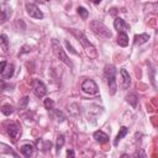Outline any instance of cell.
Instances as JSON below:
<instances>
[{
  "mask_svg": "<svg viewBox=\"0 0 158 158\" xmlns=\"http://www.w3.org/2000/svg\"><path fill=\"white\" fill-rule=\"evenodd\" d=\"M78 40H79V42L81 43V46L84 47V49L86 51V53L89 54V57H91V58H95L96 56H98V53H96V49H95V47L89 42V40L86 38V36L84 35V32L83 31H80V30H75V28H70L69 30Z\"/></svg>",
  "mask_w": 158,
  "mask_h": 158,
  "instance_id": "1",
  "label": "cell"
},
{
  "mask_svg": "<svg viewBox=\"0 0 158 158\" xmlns=\"http://www.w3.org/2000/svg\"><path fill=\"white\" fill-rule=\"evenodd\" d=\"M104 75L106 78V81H107V85H109V90H110V94L114 95L117 90V84H116V69L114 65L111 64H107L104 69Z\"/></svg>",
  "mask_w": 158,
  "mask_h": 158,
  "instance_id": "2",
  "label": "cell"
},
{
  "mask_svg": "<svg viewBox=\"0 0 158 158\" xmlns=\"http://www.w3.org/2000/svg\"><path fill=\"white\" fill-rule=\"evenodd\" d=\"M89 27L90 30L99 37H102V38H110L111 37V32L110 30L99 20H93L90 23H89Z\"/></svg>",
  "mask_w": 158,
  "mask_h": 158,
  "instance_id": "3",
  "label": "cell"
},
{
  "mask_svg": "<svg viewBox=\"0 0 158 158\" xmlns=\"http://www.w3.org/2000/svg\"><path fill=\"white\" fill-rule=\"evenodd\" d=\"M52 48H53V52L56 53V56L59 58V60H62L64 64H67L72 69L73 68V63H72V60L69 59V57L67 56V53L64 52V49L62 48L60 43L57 40H52Z\"/></svg>",
  "mask_w": 158,
  "mask_h": 158,
  "instance_id": "4",
  "label": "cell"
},
{
  "mask_svg": "<svg viewBox=\"0 0 158 158\" xmlns=\"http://www.w3.org/2000/svg\"><path fill=\"white\" fill-rule=\"evenodd\" d=\"M81 90L89 95H95L98 94L99 89H98V85L93 80V79H85L81 84Z\"/></svg>",
  "mask_w": 158,
  "mask_h": 158,
  "instance_id": "5",
  "label": "cell"
},
{
  "mask_svg": "<svg viewBox=\"0 0 158 158\" xmlns=\"http://www.w3.org/2000/svg\"><path fill=\"white\" fill-rule=\"evenodd\" d=\"M32 88H33V93H35L36 96H38V98H43V96L47 94V88H46V85L43 84V81L40 80V79H33V81H32Z\"/></svg>",
  "mask_w": 158,
  "mask_h": 158,
  "instance_id": "6",
  "label": "cell"
},
{
  "mask_svg": "<svg viewBox=\"0 0 158 158\" xmlns=\"http://www.w3.org/2000/svg\"><path fill=\"white\" fill-rule=\"evenodd\" d=\"M7 135L10 136V138H12L14 141H16L20 135H21V128H20V125L17 122H10L7 125Z\"/></svg>",
  "mask_w": 158,
  "mask_h": 158,
  "instance_id": "7",
  "label": "cell"
},
{
  "mask_svg": "<svg viewBox=\"0 0 158 158\" xmlns=\"http://www.w3.org/2000/svg\"><path fill=\"white\" fill-rule=\"evenodd\" d=\"M26 10H27V14L33 17V19H42L43 17V14L42 11L38 9V6L33 2H26Z\"/></svg>",
  "mask_w": 158,
  "mask_h": 158,
  "instance_id": "8",
  "label": "cell"
},
{
  "mask_svg": "<svg viewBox=\"0 0 158 158\" xmlns=\"http://www.w3.org/2000/svg\"><path fill=\"white\" fill-rule=\"evenodd\" d=\"M114 27H115V30H117V32L120 33V32H125L126 33V31H128L130 30V26L125 22V20H122L121 17H116L115 20H114Z\"/></svg>",
  "mask_w": 158,
  "mask_h": 158,
  "instance_id": "9",
  "label": "cell"
},
{
  "mask_svg": "<svg viewBox=\"0 0 158 158\" xmlns=\"http://www.w3.org/2000/svg\"><path fill=\"white\" fill-rule=\"evenodd\" d=\"M120 75H121V86L123 89H127L130 86V83H131V78H130V74L126 69H121L120 70Z\"/></svg>",
  "mask_w": 158,
  "mask_h": 158,
  "instance_id": "10",
  "label": "cell"
},
{
  "mask_svg": "<svg viewBox=\"0 0 158 158\" xmlns=\"http://www.w3.org/2000/svg\"><path fill=\"white\" fill-rule=\"evenodd\" d=\"M93 136H94L95 141L99 142V143H106L109 141V136L102 131H95Z\"/></svg>",
  "mask_w": 158,
  "mask_h": 158,
  "instance_id": "11",
  "label": "cell"
},
{
  "mask_svg": "<svg viewBox=\"0 0 158 158\" xmlns=\"http://www.w3.org/2000/svg\"><path fill=\"white\" fill-rule=\"evenodd\" d=\"M148 40H149V35H147V33H141V35H136V36H135L133 43L139 46V44L146 43Z\"/></svg>",
  "mask_w": 158,
  "mask_h": 158,
  "instance_id": "12",
  "label": "cell"
},
{
  "mask_svg": "<svg viewBox=\"0 0 158 158\" xmlns=\"http://www.w3.org/2000/svg\"><path fill=\"white\" fill-rule=\"evenodd\" d=\"M0 152L1 153H7V154H11V156H14L15 158H19V156H17V153L10 147V146H7V144H5V143H0Z\"/></svg>",
  "mask_w": 158,
  "mask_h": 158,
  "instance_id": "13",
  "label": "cell"
},
{
  "mask_svg": "<svg viewBox=\"0 0 158 158\" xmlns=\"http://www.w3.org/2000/svg\"><path fill=\"white\" fill-rule=\"evenodd\" d=\"M117 43L121 47H126L128 44V35L125 33V32H120L118 36H117Z\"/></svg>",
  "mask_w": 158,
  "mask_h": 158,
  "instance_id": "14",
  "label": "cell"
},
{
  "mask_svg": "<svg viewBox=\"0 0 158 158\" xmlns=\"http://www.w3.org/2000/svg\"><path fill=\"white\" fill-rule=\"evenodd\" d=\"M14 72H15L14 64H7L6 68H5V70L1 73V74H2V78H4V79H10V78L14 75Z\"/></svg>",
  "mask_w": 158,
  "mask_h": 158,
  "instance_id": "15",
  "label": "cell"
},
{
  "mask_svg": "<svg viewBox=\"0 0 158 158\" xmlns=\"http://www.w3.org/2000/svg\"><path fill=\"white\" fill-rule=\"evenodd\" d=\"M21 153L26 157V158H30L32 154H33V146L32 144H23L21 147Z\"/></svg>",
  "mask_w": 158,
  "mask_h": 158,
  "instance_id": "16",
  "label": "cell"
},
{
  "mask_svg": "<svg viewBox=\"0 0 158 158\" xmlns=\"http://www.w3.org/2000/svg\"><path fill=\"white\" fill-rule=\"evenodd\" d=\"M127 132H128V128L127 127H125V126H122L121 128H120V131H118V133H117V136H116V138H115V141H114V144L115 146H117V143L127 135Z\"/></svg>",
  "mask_w": 158,
  "mask_h": 158,
  "instance_id": "17",
  "label": "cell"
},
{
  "mask_svg": "<svg viewBox=\"0 0 158 158\" xmlns=\"http://www.w3.org/2000/svg\"><path fill=\"white\" fill-rule=\"evenodd\" d=\"M126 100H127V102H130L133 107H136V106H137V104H138V96H137L135 93L128 94V95L126 96Z\"/></svg>",
  "mask_w": 158,
  "mask_h": 158,
  "instance_id": "18",
  "label": "cell"
},
{
  "mask_svg": "<svg viewBox=\"0 0 158 158\" xmlns=\"http://www.w3.org/2000/svg\"><path fill=\"white\" fill-rule=\"evenodd\" d=\"M1 112L5 115V116H10L12 112H14V107L10 105V104H4L1 106Z\"/></svg>",
  "mask_w": 158,
  "mask_h": 158,
  "instance_id": "19",
  "label": "cell"
},
{
  "mask_svg": "<svg viewBox=\"0 0 158 158\" xmlns=\"http://www.w3.org/2000/svg\"><path fill=\"white\" fill-rule=\"evenodd\" d=\"M0 44H1L2 49H4V52H7V49H9V38H7L6 35H1L0 36Z\"/></svg>",
  "mask_w": 158,
  "mask_h": 158,
  "instance_id": "20",
  "label": "cell"
},
{
  "mask_svg": "<svg viewBox=\"0 0 158 158\" xmlns=\"http://www.w3.org/2000/svg\"><path fill=\"white\" fill-rule=\"evenodd\" d=\"M10 14H11L10 10H2V9H0V23L5 22L7 20V17L10 16Z\"/></svg>",
  "mask_w": 158,
  "mask_h": 158,
  "instance_id": "21",
  "label": "cell"
},
{
  "mask_svg": "<svg viewBox=\"0 0 158 158\" xmlns=\"http://www.w3.org/2000/svg\"><path fill=\"white\" fill-rule=\"evenodd\" d=\"M64 142H65L64 136H63V135H59V136L57 137V142H56V148H57V151H58V152H59V149L64 146Z\"/></svg>",
  "mask_w": 158,
  "mask_h": 158,
  "instance_id": "22",
  "label": "cell"
},
{
  "mask_svg": "<svg viewBox=\"0 0 158 158\" xmlns=\"http://www.w3.org/2000/svg\"><path fill=\"white\" fill-rule=\"evenodd\" d=\"M133 158H148V157H147V154H146L144 149H142V148H138V149L135 152V154H133Z\"/></svg>",
  "mask_w": 158,
  "mask_h": 158,
  "instance_id": "23",
  "label": "cell"
},
{
  "mask_svg": "<svg viewBox=\"0 0 158 158\" xmlns=\"http://www.w3.org/2000/svg\"><path fill=\"white\" fill-rule=\"evenodd\" d=\"M77 11H78V14L85 20L86 17H88V15H89V12H88V10L85 9V7H83V6H79L78 9H77Z\"/></svg>",
  "mask_w": 158,
  "mask_h": 158,
  "instance_id": "24",
  "label": "cell"
},
{
  "mask_svg": "<svg viewBox=\"0 0 158 158\" xmlns=\"http://www.w3.org/2000/svg\"><path fill=\"white\" fill-rule=\"evenodd\" d=\"M27 104H28V96H23V98L21 99V101L19 102V109H20V110L26 109V107H27Z\"/></svg>",
  "mask_w": 158,
  "mask_h": 158,
  "instance_id": "25",
  "label": "cell"
},
{
  "mask_svg": "<svg viewBox=\"0 0 158 158\" xmlns=\"http://www.w3.org/2000/svg\"><path fill=\"white\" fill-rule=\"evenodd\" d=\"M43 105H44V107H46L47 110H52V109H53V106H54V102H53V100H52V99L47 98V99H44Z\"/></svg>",
  "mask_w": 158,
  "mask_h": 158,
  "instance_id": "26",
  "label": "cell"
},
{
  "mask_svg": "<svg viewBox=\"0 0 158 158\" xmlns=\"http://www.w3.org/2000/svg\"><path fill=\"white\" fill-rule=\"evenodd\" d=\"M64 44H65V47L68 48V51H69L72 54H75V56H78V52H77V51L74 49V47H73V46L69 43V41H67V40H65V41H64Z\"/></svg>",
  "mask_w": 158,
  "mask_h": 158,
  "instance_id": "27",
  "label": "cell"
},
{
  "mask_svg": "<svg viewBox=\"0 0 158 158\" xmlns=\"http://www.w3.org/2000/svg\"><path fill=\"white\" fill-rule=\"evenodd\" d=\"M51 147H52V142L51 141H43V143L41 146V149L42 151H48V149H51Z\"/></svg>",
  "mask_w": 158,
  "mask_h": 158,
  "instance_id": "28",
  "label": "cell"
},
{
  "mask_svg": "<svg viewBox=\"0 0 158 158\" xmlns=\"http://www.w3.org/2000/svg\"><path fill=\"white\" fill-rule=\"evenodd\" d=\"M6 65H7V63H6L5 60H1V62H0V73H2V72L5 70Z\"/></svg>",
  "mask_w": 158,
  "mask_h": 158,
  "instance_id": "29",
  "label": "cell"
},
{
  "mask_svg": "<svg viewBox=\"0 0 158 158\" xmlns=\"http://www.w3.org/2000/svg\"><path fill=\"white\" fill-rule=\"evenodd\" d=\"M67 158H74V152H73V149H68V151H67Z\"/></svg>",
  "mask_w": 158,
  "mask_h": 158,
  "instance_id": "30",
  "label": "cell"
},
{
  "mask_svg": "<svg viewBox=\"0 0 158 158\" xmlns=\"http://www.w3.org/2000/svg\"><path fill=\"white\" fill-rule=\"evenodd\" d=\"M5 88H7V85H6V83L2 80V79H0V90H4Z\"/></svg>",
  "mask_w": 158,
  "mask_h": 158,
  "instance_id": "31",
  "label": "cell"
},
{
  "mask_svg": "<svg viewBox=\"0 0 158 158\" xmlns=\"http://www.w3.org/2000/svg\"><path fill=\"white\" fill-rule=\"evenodd\" d=\"M120 158H130V156L128 154H126V153H123V154H121V157Z\"/></svg>",
  "mask_w": 158,
  "mask_h": 158,
  "instance_id": "32",
  "label": "cell"
},
{
  "mask_svg": "<svg viewBox=\"0 0 158 158\" xmlns=\"http://www.w3.org/2000/svg\"><path fill=\"white\" fill-rule=\"evenodd\" d=\"M99 158H104V157H99Z\"/></svg>",
  "mask_w": 158,
  "mask_h": 158,
  "instance_id": "33",
  "label": "cell"
}]
</instances>
